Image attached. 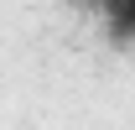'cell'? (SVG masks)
Listing matches in <instances>:
<instances>
[{"mask_svg":"<svg viewBox=\"0 0 135 130\" xmlns=\"http://www.w3.org/2000/svg\"><path fill=\"white\" fill-rule=\"evenodd\" d=\"M99 11L109 21L114 42H135V0H99Z\"/></svg>","mask_w":135,"mask_h":130,"instance_id":"1","label":"cell"}]
</instances>
